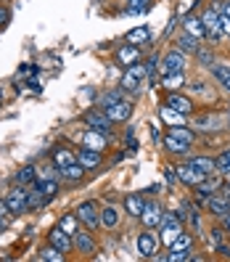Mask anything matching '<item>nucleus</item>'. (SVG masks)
Returning <instances> with one entry per match:
<instances>
[{
	"mask_svg": "<svg viewBox=\"0 0 230 262\" xmlns=\"http://www.w3.org/2000/svg\"><path fill=\"white\" fill-rule=\"evenodd\" d=\"M45 204H48V199H45L40 191H29V209H37V207H45Z\"/></svg>",
	"mask_w": 230,
	"mask_h": 262,
	"instance_id": "79ce46f5",
	"label": "nucleus"
},
{
	"mask_svg": "<svg viewBox=\"0 0 230 262\" xmlns=\"http://www.w3.org/2000/svg\"><path fill=\"white\" fill-rule=\"evenodd\" d=\"M32 188H35V191H40V193L51 202V199L58 193V188H61V186H58V180H56V178H37V180L32 183Z\"/></svg>",
	"mask_w": 230,
	"mask_h": 262,
	"instance_id": "6ab92c4d",
	"label": "nucleus"
},
{
	"mask_svg": "<svg viewBox=\"0 0 230 262\" xmlns=\"http://www.w3.org/2000/svg\"><path fill=\"white\" fill-rule=\"evenodd\" d=\"M0 98H3V96H0Z\"/></svg>",
	"mask_w": 230,
	"mask_h": 262,
	"instance_id": "5fc2aeb1",
	"label": "nucleus"
},
{
	"mask_svg": "<svg viewBox=\"0 0 230 262\" xmlns=\"http://www.w3.org/2000/svg\"><path fill=\"white\" fill-rule=\"evenodd\" d=\"M201 21L206 27V37L212 42H222L225 40V32H222V19H220V11L217 8H206L201 13Z\"/></svg>",
	"mask_w": 230,
	"mask_h": 262,
	"instance_id": "7ed1b4c3",
	"label": "nucleus"
},
{
	"mask_svg": "<svg viewBox=\"0 0 230 262\" xmlns=\"http://www.w3.org/2000/svg\"><path fill=\"white\" fill-rule=\"evenodd\" d=\"M175 175H177L180 183H186V186H198V183L206 180V175L198 172L191 162H188V164H177V167H175Z\"/></svg>",
	"mask_w": 230,
	"mask_h": 262,
	"instance_id": "9d476101",
	"label": "nucleus"
},
{
	"mask_svg": "<svg viewBox=\"0 0 230 262\" xmlns=\"http://www.w3.org/2000/svg\"><path fill=\"white\" fill-rule=\"evenodd\" d=\"M212 244H214V246L222 244V230H214V233H212Z\"/></svg>",
	"mask_w": 230,
	"mask_h": 262,
	"instance_id": "de8ad7c7",
	"label": "nucleus"
},
{
	"mask_svg": "<svg viewBox=\"0 0 230 262\" xmlns=\"http://www.w3.org/2000/svg\"><path fill=\"white\" fill-rule=\"evenodd\" d=\"M222 230H230V212L222 214Z\"/></svg>",
	"mask_w": 230,
	"mask_h": 262,
	"instance_id": "3c124183",
	"label": "nucleus"
},
{
	"mask_svg": "<svg viewBox=\"0 0 230 262\" xmlns=\"http://www.w3.org/2000/svg\"><path fill=\"white\" fill-rule=\"evenodd\" d=\"M156 246H159V238L151 233V228H146L143 233L137 236V241H135V249H137L141 257H153L156 254Z\"/></svg>",
	"mask_w": 230,
	"mask_h": 262,
	"instance_id": "1a4fd4ad",
	"label": "nucleus"
},
{
	"mask_svg": "<svg viewBox=\"0 0 230 262\" xmlns=\"http://www.w3.org/2000/svg\"><path fill=\"white\" fill-rule=\"evenodd\" d=\"M48 244H53L56 249H61L64 254L74 249V241H72V236H69V233H66V230L61 228V225H56V228L51 230V233H48Z\"/></svg>",
	"mask_w": 230,
	"mask_h": 262,
	"instance_id": "f8f14e48",
	"label": "nucleus"
},
{
	"mask_svg": "<svg viewBox=\"0 0 230 262\" xmlns=\"http://www.w3.org/2000/svg\"><path fill=\"white\" fill-rule=\"evenodd\" d=\"M114 61H117V64L119 67H132L135 64V61H141V51H137V45H130V42H125V45H122V48L114 53Z\"/></svg>",
	"mask_w": 230,
	"mask_h": 262,
	"instance_id": "4468645a",
	"label": "nucleus"
},
{
	"mask_svg": "<svg viewBox=\"0 0 230 262\" xmlns=\"http://www.w3.org/2000/svg\"><path fill=\"white\" fill-rule=\"evenodd\" d=\"M162 207L156 204V202H146V207H143V212H141V223L146 225V228H159V223H162Z\"/></svg>",
	"mask_w": 230,
	"mask_h": 262,
	"instance_id": "dca6fc26",
	"label": "nucleus"
},
{
	"mask_svg": "<svg viewBox=\"0 0 230 262\" xmlns=\"http://www.w3.org/2000/svg\"><path fill=\"white\" fill-rule=\"evenodd\" d=\"M148 77V67L146 64H135L132 67H127L125 69V74H122V82H119V88L122 90H130V93H141V82Z\"/></svg>",
	"mask_w": 230,
	"mask_h": 262,
	"instance_id": "f257e3e1",
	"label": "nucleus"
},
{
	"mask_svg": "<svg viewBox=\"0 0 230 262\" xmlns=\"http://www.w3.org/2000/svg\"><path fill=\"white\" fill-rule=\"evenodd\" d=\"M162 119L164 122H172V125H180V122H182V114L180 112H175V109H170V106H162Z\"/></svg>",
	"mask_w": 230,
	"mask_h": 262,
	"instance_id": "ea45409f",
	"label": "nucleus"
},
{
	"mask_svg": "<svg viewBox=\"0 0 230 262\" xmlns=\"http://www.w3.org/2000/svg\"><path fill=\"white\" fill-rule=\"evenodd\" d=\"M51 157H53V167H56V169H64V167H69V164L77 162V154H74L72 148H64V146L56 148Z\"/></svg>",
	"mask_w": 230,
	"mask_h": 262,
	"instance_id": "aec40b11",
	"label": "nucleus"
},
{
	"mask_svg": "<svg viewBox=\"0 0 230 262\" xmlns=\"http://www.w3.org/2000/svg\"><path fill=\"white\" fill-rule=\"evenodd\" d=\"M217 11L222 13V16H227V19H230V0H225L222 6H217Z\"/></svg>",
	"mask_w": 230,
	"mask_h": 262,
	"instance_id": "a18cd8bd",
	"label": "nucleus"
},
{
	"mask_svg": "<svg viewBox=\"0 0 230 262\" xmlns=\"http://www.w3.org/2000/svg\"><path fill=\"white\" fill-rule=\"evenodd\" d=\"M29 88H32V90H42V85H40V80H37V77H29Z\"/></svg>",
	"mask_w": 230,
	"mask_h": 262,
	"instance_id": "09e8293b",
	"label": "nucleus"
},
{
	"mask_svg": "<svg viewBox=\"0 0 230 262\" xmlns=\"http://www.w3.org/2000/svg\"><path fill=\"white\" fill-rule=\"evenodd\" d=\"M151 6V0H127V13H146Z\"/></svg>",
	"mask_w": 230,
	"mask_h": 262,
	"instance_id": "58836bf2",
	"label": "nucleus"
},
{
	"mask_svg": "<svg viewBox=\"0 0 230 262\" xmlns=\"http://www.w3.org/2000/svg\"><path fill=\"white\" fill-rule=\"evenodd\" d=\"M125 42H130V45H146V42H151V29L148 27H132L130 32L125 35Z\"/></svg>",
	"mask_w": 230,
	"mask_h": 262,
	"instance_id": "412c9836",
	"label": "nucleus"
},
{
	"mask_svg": "<svg viewBox=\"0 0 230 262\" xmlns=\"http://www.w3.org/2000/svg\"><path fill=\"white\" fill-rule=\"evenodd\" d=\"M6 204H8L11 214H21V212H27V209H29V188L16 186V188H13V191L6 196Z\"/></svg>",
	"mask_w": 230,
	"mask_h": 262,
	"instance_id": "0eeeda50",
	"label": "nucleus"
},
{
	"mask_svg": "<svg viewBox=\"0 0 230 262\" xmlns=\"http://www.w3.org/2000/svg\"><path fill=\"white\" fill-rule=\"evenodd\" d=\"M177 51H182V53H196L198 51V37H193V35H188V32H182L180 37H177Z\"/></svg>",
	"mask_w": 230,
	"mask_h": 262,
	"instance_id": "a878e982",
	"label": "nucleus"
},
{
	"mask_svg": "<svg viewBox=\"0 0 230 262\" xmlns=\"http://www.w3.org/2000/svg\"><path fill=\"white\" fill-rule=\"evenodd\" d=\"M162 85L172 93V90H180L186 85V77H182V72H167V74H162Z\"/></svg>",
	"mask_w": 230,
	"mask_h": 262,
	"instance_id": "393cba45",
	"label": "nucleus"
},
{
	"mask_svg": "<svg viewBox=\"0 0 230 262\" xmlns=\"http://www.w3.org/2000/svg\"><path fill=\"white\" fill-rule=\"evenodd\" d=\"M143 207H146V196H141V193H127L125 196V209H127L130 217H141Z\"/></svg>",
	"mask_w": 230,
	"mask_h": 262,
	"instance_id": "4be33fe9",
	"label": "nucleus"
},
{
	"mask_svg": "<svg viewBox=\"0 0 230 262\" xmlns=\"http://www.w3.org/2000/svg\"><path fill=\"white\" fill-rule=\"evenodd\" d=\"M164 148L170 151V154H177V157H188L191 143H186V141H177V138H172V135H164Z\"/></svg>",
	"mask_w": 230,
	"mask_h": 262,
	"instance_id": "b1692460",
	"label": "nucleus"
},
{
	"mask_svg": "<svg viewBox=\"0 0 230 262\" xmlns=\"http://www.w3.org/2000/svg\"><path fill=\"white\" fill-rule=\"evenodd\" d=\"M193 56L198 58V64H201V67H212L214 61H217V58H214V53H212V51H206V48H201V45H198V51H196Z\"/></svg>",
	"mask_w": 230,
	"mask_h": 262,
	"instance_id": "4c0bfd02",
	"label": "nucleus"
},
{
	"mask_svg": "<svg viewBox=\"0 0 230 262\" xmlns=\"http://www.w3.org/2000/svg\"><path fill=\"white\" fill-rule=\"evenodd\" d=\"M167 135L177 138V141H186V143H193V138H196V133L191 127H182V125H172L170 130H167Z\"/></svg>",
	"mask_w": 230,
	"mask_h": 262,
	"instance_id": "7c9ffc66",
	"label": "nucleus"
},
{
	"mask_svg": "<svg viewBox=\"0 0 230 262\" xmlns=\"http://www.w3.org/2000/svg\"><path fill=\"white\" fill-rule=\"evenodd\" d=\"M77 217H80V223L87 230H98L101 228V209H98L96 202H82L80 207H77Z\"/></svg>",
	"mask_w": 230,
	"mask_h": 262,
	"instance_id": "20e7f679",
	"label": "nucleus"
},
{
	"mask_svg": "<svg viewBox=\"0 0 230 262\" xmlns=\"http://www.w3.org/2000/svg\"><path fill=\"white\" fill-rule=\"evenodd\" d=\"M122 98H125V90H109V93H103L101 98H98V106H101V109H106V106H111V103H117V101H122Z\"/></svg>",
	"mask_w": 230,
	"mask_h": 262,
	"instance_id": "72a5a7b5",
	"label": "nucleus"
},
{
	"mask_svg": "<svg viewBox=\"0 0 230 262\" xmlns=\"http://www.w3.org/2000/svg\"><path fill=\"white\" fill-rule=\"evenodd\" d=\"M80 146H85V148H93V151H106L111 146V135L109 133H101V130H85L82 133V138H80Z\"/></svg>",
	"mask_w": 230,
	"mask_h": 262,
	"instance_id": "39448f33",
	"label": "nucleus"
},
{
	"mask_svg": "<svg viewBox=\"0 0 230 262\" xmlns=\"http://www.w3.org/2000/svg\"><path fill=\"white\" fill-rule=\"evenodd\" d=\"M204 204L212 214H217V217H222L225 212H230V199L227 196H209Z\"/></svg>",
	"mask_w": 230,
	"mask_h": 262,
	"instance_id": "5701e85b",
	"label": "nucleus"
},
{
	"mask_svg": "<svg viewBox=\"0 0 230 262\" xmlns=\"http://www.w3.org/2000/svg\"><path fill=\"white\" fill-rule=\"evenodd\" d=\"M164 178H167V183H175V178H177V175L172 172V169H164Z\"/></svg>",
	"mask_w": 230,
	"mask_h": 262,
	"instance_id": "864d4df0",
	"label": "nucleus"
},
{
	"mask_svg": "<svg viewBox=\"0 0 230 262\" xmlns=\"http://www.w3.org/2000/svg\"><path fill=\"white\" fill-rule=\"evenodd\" d=\"M103 112L109 114L111 122H127V119L132 117V103H130L127 98H122V101H117V103H111V106H106Z\"/></svg>",
	"mask_w": 230,
	"mask_h": 262,
	"instance_id": "9b49d317",
	"label": "nucleus"
},
{
	"mask_svg": "<svg viewBox=\"0 0 230 262\" xmlns=\"http://www.w3.org/2000/svg\"><path fill=\"white\" fill-rule=\"evenodd\" d=\"M191 88L196 90V93H206V85H204V80H196V82H191Z\"/></svg>",
	"mask_w": 230,
	"mask_h": 262,
	"instance_id": "c03bdc74",
	"label": "nucleus"
},
{
	"mask_svg": "<svg viewBox=\"0 0 230 262\" xmlns=\"http://www.w3.org/2000/svg\"><path fill=\"white\" fill-rule=\"evenodd\" d=\"M188 67V53H182V51H167L164 58H162V72H186Z\"/></svg>",
	"mask_w": 230,
	"mask_h": 262,
	"instance_id": "6e6552de",
	"label": "nucleus"
},
{
	"mask_svg": "<svg viewBox=\"0 0 230 262\" xmlns=\"http://www.w3.org/2000/svg\"><path fill=\"white\" fill-rule=\"evenodd\" d=\"M191 164H193L201 175H206V178L214 172V169H217V164H214V159H212V157H193V159H191Z\"/></svg>",
	"mask_w": 230,
	"mask_h": 262,
	"instance_id": "bb28decb",
	"label": "nucleus"
},
{
	"mask_svg": "<svg viewBox=\"0 0 230 262\" xmlns=\"http://www.w3.org/2000/svg\"><path fill=\"white\" fill-rule=\"evenodd\" d=\"M217 252H220L222 257H230V246H225V244H220V246H217Z\"/></svg>",
	"mask_w": 230,
	"mask_h": 262,
	"instance_id": "603ef678",
	"label": "nucleus"
},
{
	"mask_svg": "<svg viewBox=\"0 0 230 262\" xmlns=\"http://www.w3.org/2000/svg\"><path fill=\"white\" fill-rule=\"evenodd\" d=\"M193 246V238L188 236V233H180L172 244H170V249H191Z\"/></svg>",
	"mask_w": 230,
	"mask_h": 262,
	"instance_id": "a19ab883",
	"label": "nucleus"
},
{
	"mask_svg": "<svg viewBox=\"0 0 230 262\" xmlns=\"http://www.w3.org/2000/svg\"><path fill=\"white\" fill-rule=\"evenodd\" d=\"M193 259L191 249H170V254H167V262H188Z\"/></svg>",
	"mask_w": 230,
	"mask_h": 262,
	"instance_id": "c9c22d12",
	"label": "nucleus"
},
{
	"mask_svg": "<svg viewBox=\"0 0 230 262\" xmlns=\"http://www.w3.org/2000/svg\"><path fill=\"white\" fill-rule=\"evenodd\" d=\"M37 180V167H21L16 172V186H32V183Z\"/></svg>",
	"mask_w": 230,
	"mask_h": 262,
	"instance_id": "cd10ccee",
	"label": "nucleus"
},
{
	"mask_svg": "<svg viewBox=\"0 0 230 262\" xmlns=\"http://www.w3.org/2000/svg\"><path fill=\"white\" fill-rule=\"evenodd\" d=\"M170 109H175V112H180L182 117H188L191 112H193V101L188 98V96H180L177 90H172V93H167V101H164Z\"/></svg>",
	"mask_w": 230,
	"mask_h": 262,
	"instance_id": "2eb2a0df",
	"label": "nucleus"
},
{
	"mask_svg": "<svg viewBox=\"0 0 230 262\" xmlns=\"http://www.w3.org/2000/svg\"><path fill=\"white\" fill-rule=\"evenodd\" d=\"M182 32H188V35H193V37H198V40H204L206 37V27H204V21H201V16H188L182 19Z\"/></svg>",
	"mask_w": 230,
	"mask_h": 262,
	"instance_id": "a211bd4d",
	"label": "nucleus"
},
{
	"mask_svg": "<svg viewBox=\"0 0 230 262\" xmlns=\"http://www.w3.org/2000/svg\"><path fill=\"white\" fill-rule=\"evenodd\" d=\"M101 225L103 228H117L119 225V209L117 207H103L101 209Z\"/></svg>",
	"mask_w": 230,
	"mask_h": 262,
	"instance_id": "c85d7f7f",
	"label": "nucleus"
},
{
	"mask_svg": "<svg viewBox=\"0 0 230 262\" xmlns=\"http://www.w3.org/2000/svg\"><path fill=\"white\" fill-rule=\"evenodd\" d=\"M11 209H8V204H6V199H0V217H6Z\"/></svg>",
	"mask_w": 230,
	"mask_h": 262,
	"instance_id": "8fccbe9b",
	"label": "nucleus"
},
{
	"mask_svg": "<svg viewBox=\"0 0 230 262\" xmlns=\"http://www.w3.org/2000/svg\"><path fill=\"white\" fill-rule=\"evenodd\" d=\"M58 225L64 228L69 236H74L77 230H80V217H77V212H69V214H64V217H61V223H58Z\"/></svg>",
	"mask_w": 230,
	"mask_h": 262,
	"instance_id": "473e14b6",
	"label": "nucleus"
},
{
	"mask_svg": "<svg viewBox=\"0 0 230 262\" xmlns=\"http://www.w3.org/2000/svg\"><path fill=\"white\" fill-rule=\"evenodd\" d=\"M74 241V249L77 252H82V254H93L96 252V238H93V230H77V233L72 236Z\"/></svg>",
	"mask_w": 230,
	"mask_h": 262,
	"instance_id": "ddd939ff",
	"label": "nucleus"
},
{
	"mask_svg": "<svg viewBox=\"0 0 230 262\" xmlns=\"http://www.w3.org/2000/svg\"><path fill=\"white\" fill-rule=\"evenodd\" d=\"M61 172V178H66V180H82L85 178V167L80 164V162H74V164H69V167H64V169H58Z\"/></svg>",
	"mask_w": 230,
	"mask_h": 262,
	"instance_id": "c756f323",
	"label": "nucleus"
},
{
	"mask_svg": "<svg viewBox=\"0 0 230 262\" xmlns=\"http://www.w3.org/2000/svg\"><path fill=\"white\" fill-rule=\"evenodd\" d=\"M8 21H11V8L0 6V29H3V27H8Z\"/></svg>",
	"mask_w": 230,
	"mask_h": 262,
	"instance_id": "37998d69",
	"label": "nucleus"
},
{
	"mask_svg": "<svg viewBox=\"0 0 230 262\" xmlns=\"http://www.w3.org/2000/svg\"><path fill=\"white\" fill-rule=\"evenodd\" d=\"M220 19H222V32H225V37H230V19L222 16V13H220Z\"/></svg>",
	"mask_w": 230,
	"mask_h": 262,
	"instance_id": "49530a36",
	"label": "nucleus"
},
{
	"mask_svg": "<svg viewBox=\"0 0 230 262\" xmlns=\"http://www.w3.org/2000/svg\"><path fill=\"white\" fill-rule=\"evenodd\" d=\"M159 230H162V241H164L167 246H170V244L182 233V220L177 217V212H167V214H162Z\"/></svg>",
	"mask_w": 230,
	"mask_h": 262,
	"instance_id": "f03ea898",
	"label": "nucleus"
},
{
	"mask_svg": "<svg viewBox=\"0 0 230 262\" xmlns=\"http://www.w3.org/2000/svg\"><path fill=\"white\" fill-rule=\"evenodd\" d=\"M209 69H212V74L217 77V80L230 90V64H217V61H214V64H212Z\"/></svg>",
	"mask_w": 230,
	"mask_h": 262,
	"instance_id": "2f4dec72",
	"label": "nucleus"
},
{
	"mask_svg": "<svg viewBox=\"0 0 230 262\" xmlns=\"http://www.w3.org/2000/svg\"><path fill=\"white\" fill-rule=\"evenodd\" d=\"M214 164H217V172H222V175H230V148L227 151H222L217 159H214Z\"/></svg>",
	"mask_w": 230,
	"mask_h": 262,
	"instance_id": "e433bc0d",
	"label": "nucleus"
},
{
	"mask_svg": "<svg viewBox=\"0 0 230 262\" xmlns=\"http://www.w3.org/2000/svg\"><path fill=\"white\" fill-rule=\"evenodd\" d=\"M82 122H85V125H87L90 130H101V133H109V130H111V125H114V122L109 119V114H106V112L101 109V106H98V109L85 112V114H82Z\"/></svg>",
	"mask_w": 230,
	"mask_h": 262,
	"instance_id": "423d86ee",
	"label": "nucleus"
},
{
	"mask_svg": "<svg viewBox=\"0 0 230 262\" xmlns=\"http://www.w3.org/2000/svg\"><path fill=\"white\" fill-rule=\"evenodd\" d=\"M40 259H45V262H64V252L56 249L53 244H48V246L40 252Z\"/></svg>",
	"mask_w": 230,
	"mask_h": 262,
	"instance_id": "f704fd0d",
	"label": "nucleus"
},
{
	"mask_svg": "<svg viewBox=\"0 0 230 262\" xmlns=\"http://www.w3.org/2000/svg\"><path fill=\"white\" fill-rule=\"evenodd\" d=\"M77 162H80L85 169H98L103 157H101V151H93V148H85L80 146V151H77Z\"/></svg>",
	"mask_w": 230,
	"mask_h": 262,
	"instance_id": "f3484780",
	"label": "nucleus"
}]
</instances>
